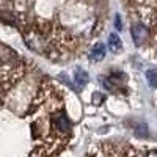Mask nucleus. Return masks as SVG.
Wrapping results in <instances>:
<instances>
[{
	"mask_svg": "<svg viewBox=\"0 0 157 157\" xmlns=\"http://www.w3.org/2000/svg\"><path fill=\"white\" fill-rule=\"evenodd\" d=\"M75 82L77 83H80V85H85L88 82V74L82 69H77L75 71Z\"/></svg>",
	"mask_w": 157,
	"mask_h": 157,
	"instance_id": "423d86ee",
	"label": "nucleus"
},
{
	"mask_svg": "<svg viewBox=\"0 0 157 157\" xmlns=\"http://www.w3.org/2000/svg\"><path fill=\"white\" fill-rule=\"evenodd\" d=\"M146 78H148L151 86L157 88V69H148L146 71Z\"/></svg>",
	"mask_w": 157,
	"mask_h": 157,
	"instance_id": "39448f33",
	"label": "nucleus"
},
{
	"mask_svg": "<svg viewBox=\"0 0 157 157\" xmlns=\"http://www.w3.org/2000/svg\"><path fill=\"white\" fill-rule=\"evenodd\" d=\"M109 47H110L112 52H120L123 49V43H121L120 36H118L116 33H112L109 36Z\"/></svg>",
	"mask_w": 157,
	"mask_h": 157,
	"instance_id": "20e7f679",
	"label": "nucleus"
},
{
	"mask_svg": "<svg viewBox=\"0 0 157 157\" xmlns=\"http://www.w3.org/2000/svg\"><path fill=\"white\" fill-rule=\"evenodd\" d=\"M98 94H99V93H96L94 98H93V102H94V104H101V102H102V96H98Z\"/></svg>",
	"mask_w": 157,
	"mask_h": 157,
	"instance_id": "0eeeda50",
	"label": "nucleus"
},
{
	"mask_svg": "<svg viewBox=\"0 0 157 157\" xmlns=\"http://www.w3.org/2000/svg\"><path fill=\"white\" fill-rule=\"evenodd\" d=\"M90 57H91L93 61L104 60V57H105V47H104V44H101V43L94 44L93 49H91V52H90Z\"/></svg>",
	"mask_w": 157,
	"mask_h": 157,
	"instance_id": "7ed1b4c3",
	"label": "nucleus"
},
{
	"mask_svg": "<svg viewBox=\"0 0 157 157\" xmlns=\"http://www.w3.org/2000/svg\"><path fill=\"white\" fill-rule=\"evenodd\" d=\"M94 157H141V151H138L132 146L115 148V146L105 145L96 152Z\"/></svg>",
	"mask_w": 157,
	"mask_h": 157,
	"instance_id": "f257e3e1",
	"label": "nucleus"
},
{
	"mask_svg": "<svg viewBox=\"0 0 157 157\" xmlns=\"http://www.w3.org/2000/svg\"><path fill=\"white\" fill-rule=\"evenodd\" d=\"M132 38H134L135 44H138V46L143 44L148 39V29L143 24H140V22L134 24L132 25Z\"/></svg>",
	"mask_w": 157,
	"mask_h": 157,
	"instance_id": "f03ea898",
	"label": "nucleus"
}]
</instances>
